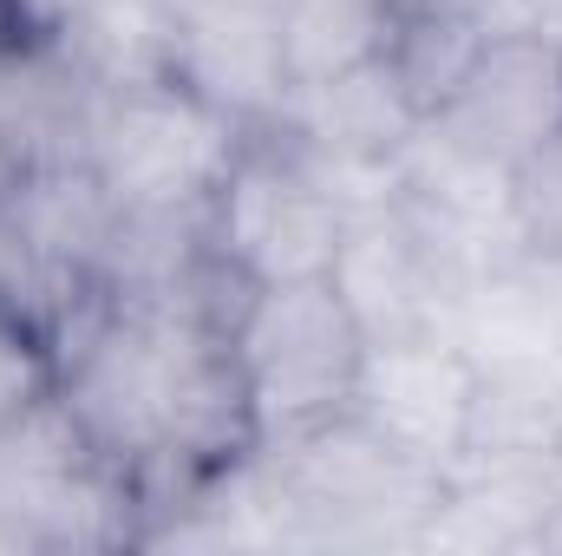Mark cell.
Wrapping results in <instances>:
<instances>
[{"label":"cell","instance_id":"14","mask_svg":"<svg viewBox=\"0 0 562 556\" xmlns=\"http://www.w3.org/2000/svg\"><path fill=\"white\" fill-rule=\"evenodd\" d=\"M517 223H524L530 256L562 263V132L517 164Z\"/></svg>","mask_w":562,"mask_h":556},{"label":"cell","instance_id":"6","mask_svg":"<svg viewBox=\"0 0 562 556\" xmlns=\"http://www.w3.org/2000/svg\"><path fill=\"white\" fill-rule=\"evenodd\" d=\"M334 294L360 321L367 341H406V334H438L458 321L464 276L431 249L419 223L400 210V184L380 203L347 210L340 249H334Z\"/></svg>","mask_w":562,"mask_h":556},{"label":"cell","instance_id":"11","mask_svg":"<svg viewBox=\"0 0 562 556\" xmlns=\"http://www.w3.org/2000/svg\"><path fill=\"white\" fill-rule=\"evenodd\" d=\"M484 40H491V20L477 0H393L380 66L413 99V112L431 119L458 92V79L471 73Z\"/></svg>","mask_w":562,"mask_h":556},{"label":"cell","instance_id":"8","mask_svg":"<svg viewBox=\"0 0 562 556\" xmlns=\"http://www.w3.org/2000/svg\"><path fill=\"white\" fill-rule=\"evenodd\" d=\"M170 13H177L170 79L229 112L243 132L281 125V105L294 92L281 53V0H190Z\"/></svg>","mask_w":562,"mask_h":556},{"label":"cell","instance_id":"15","mask_svg":"<svg viewBox=\"0 0 562 556\" xmlns=\"http://www.w3.org/2000/svg\"><path fill=\"white\" fill-rule=\"evenodd\" d=\"M53 387V354L0 308V419H13L26 400H40Z\"/></svg>","mask_w":562,"mask_h":556},{"label":"cell","instance_id":"9","mask_svg":"<svg viewBox=\"0 0 562 556\" xmlns=\"http://www.w3.org/2000/svg\"><path fill=\"white\" fill-rule=\"evenodd\" d=\"M471 393H477V360L451 327H438V334H406V341H367L353 413L373 419L406 452L431 458L438 471H451L464 445Z\"/></svg>","mask_w":562,"mask_h":556},{"label":"cell","instance_id":"7","mask_svg":"<svg viewBox=\"0 0 562 556\" xmlns=\"http://www.w3.org/2000/svg\"><path fill=\"white\" fill-rule=\"evenodd\" d=\"M431 125L510 170L537 157L562 132V26H497Z\"/></svg>","mask_w":562,"mask_h":556},{"label":"cell","instance_id":"10","mask_svg":"<svg viewBox=\"0 0 562 556\" xmlns=\"http://www.w3.org/2000/svg\"><path fill=\"white\" fill-rule=\"evenodd\" d=\"M269 132H281L301 157H314L327 170H373L406 151V138L419 132V112L393 86V73L380 59H367L353 73L294 86L281 105V125H269Z\"/></svg>","mask_w":562,"mask_h":556},{"label":"cell","instance_id":"16","mask_svg":"<svg viewBox=\"0 0 562 556\" xmlns=\"http://www.w3.org/2000/svg\"><path fill=\"white\" fill-rule=\"evenodd\" d=\"M0 288H7V230H0Z\"/></svg>","mask_w":562,"mask_h":556},{"label":"cell","instance_id":"2","mask_svg":"<svg viewBox=\"0 0 562 556\" xmlns=\"http://www.w3.org/2000/svg\"><path fill=\"white\" fill-rule=\"evenodd\" d=\"M0 537L7 551H112L144 544L132 478L86 438L66 400L46 387L0 419Z\"/></svg>","mask_w":562,"mask_h":556},{"label":"cell","instance_id":"13","mask_svg":"<svg viewBox=\"0 0 562 556\" xmlns=\"http://www.w3.org/2000/svg\"><path fill=\"white\" fill-rule=\"evenodd\" d=\"M386 20H393V0H281L288 79L314 86V79H334V73L380 59Z\"/></svg>","mask_w":562,"mask_h":556},{"label":"cell","instance_id":"3","mask_svg":"<svg viewBox=\"0 0 562 556\" xmlns=\"http://www.w3.org/2000/svg\"><path fill=\"white\" fill-rule=\"evenodd\" d=\"M243 138L249 132L183 79H144L99 92L86 164L112 190L119 216H210Z\"/></svg>","mask_w":562,"mask_h":556},{"label":"cell","instance_id":"1","mask_svg":"<svg viewBox=\"0 0 562 556\" xmlns=\"http://www.w3.org/2000/svg\"><path fill=\"white\" fill-rule=\"evenodd\" d=\"M307 551H419L451 485L431 458L386 438L373 419L340 413L301 438L269 445Z\"/></svg>","mask_w":562,"mask_h":556},{"label":"cell","instance_id":"4","mask_svg":"<svg viewBox=\"0 0 562 556\" xmlns=\"http://www.w3.org/2000/svg\"><path fill=\"white\" fill-rule=\"evenodd\" d=\"M243 380H249V407L262 445L301 438L327 419L353 413V387H360V360H367V334L347 314V301L334 294V281H276V288H249L243 314L229 321Z\"/></svg>","mask_w":562,"mask_h":556},{"label":"cell","instance_id":"5","mask_svg":"<svg viewBox=\"0 0 562 556\" xmlns=\"http://www.w3.org/2000/svg\"><path fill=\"white\" fill-rule=\"evenodd\" d=\"M340 230H347L340 197L281 132H249L229 177L210 197V249L256 288L321 281L334 269Z\"/></svg>","mask_w":562,"mask_h":556},{"label":"cell","instance_id":"12","mask_svg":"<svg viewBox=\"0 0 562 556\" xmlns=\"http://www.w3.org/2000/svg\"><path fill=\"white\" fill-rule=\"evenodd\" d=\"M53 40L79 59V73L99 92L144 86V79H170L177 13H170V0H99L79 20H66Z\"/></svg>","mask_w":562,"mask_h":556}]
</instances>
